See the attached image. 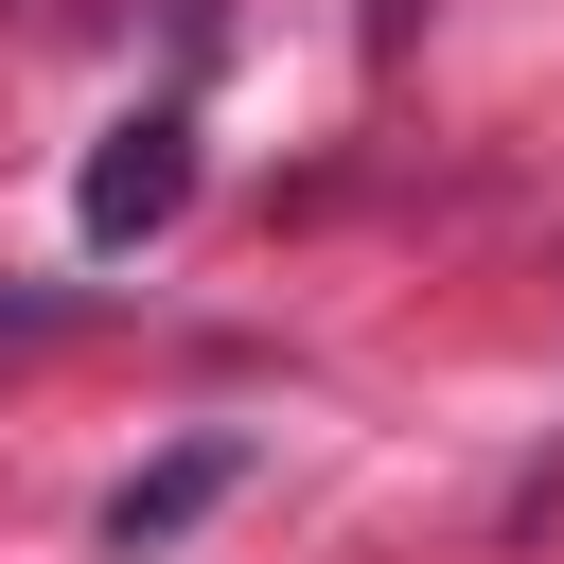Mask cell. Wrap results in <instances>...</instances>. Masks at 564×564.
I'll return each instance as SVG.
<instances>
[{
  "mask_svg": "<svg viewBox=\"0 0 564 564\" xmlns=\"http://www.w3.org/2000/svg\"><path fill=\"white\" fill-rule=\"evenodd\" d=\"M176 194H194V106H123V123L88 141V176H70V229H88V247H141Z\"/></svg>",
  "mask_w": 564,
  "mask_h": 564,
  "instance_id": "cell-1",
  "label": "cell"
},
{
  "mask_svg": "<svg viewBox=\"0 0 564 564\" xmlns=\"http://www.w3.org/2000/svg\"><path fill=\"white\" fill-rule=\"evenodd\" d=\"M405 35H423V0H370V53H405Z\"/></svg>",
  "mask_w": 564,
  "mask_h": 564,
  "instance_id": "cell-4",
  "label": "cell"
},
{
  "mask_svg": "<svg viewBox=\"0 0 564 564\" xmlns=\"http://www.w3.org/2000/svg\"><path fill=\"white\" fill-rule=\"evenodd\" d=\"M53 317H70V300H53V282H0V352H35V335H53Z\"/></svg>",
  "mask_w": 564,
  "mask_h": 564,
  "instance_id": "cell-3",
  "label": "cell"
},
{
  "mask_svg": "<svg viewBox=\"0 0 564 564\" xmlns=\"http://www.w3.org/2000/svg\"><path fill=\"white\" fill-rule=\"evenodd\" d=\"M229 494H247V441H229V423H194L176 458H141V476L106 494V546H123V564H159V546H176V529H212Z\"/></svg>",
  "mask_w": 564,
  "mask_h": 564,
  "instance_id": "cell-2",
  "label": "cell"
}]
</instances>
